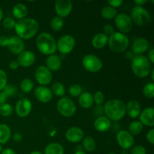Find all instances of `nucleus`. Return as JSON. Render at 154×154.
Returning <instances> with one entry per match:
<instances>
[{"label":"nucleus","instance_id":"72a5a7b5","mask_svg":"<svg viewBox=\"0 0 154 154\" xmlns=\"http://www.w3.org/2000/svg\"><path fill=\"white\" fill-rule=\"evenodd\" d=\"M50 25H51V28L54 31H60L63 29V26H64V20H63V18L60 17L58 16H56L51 20Z\"/></svg>","mask_w":154,"mask_h":154},{"label":"nucleus","instance_id":"58836bf2","mask_svg":"<svg viewBox=\"0 0 154 154\" xmlns=\"http://www.w3.org/2000/svg\"><path fill=\"white\" fill-rule=\"evenodd\" d=\"M93 102L97 105H101L105 102V96L101 91H96L93 95Z\"/></svg>","mask_w":154,"mask_h":154},{"label":"nucleus","instance_id":"4d7b16f0","mask_svg":"<svg viewBox=\"0 0 154 154\" xmlns=\"http://www.w3.org/2000/svg\"><path fill=\"white\" fill-rule=\"evenodd\" d=\"M151 79H152V81H154V69H152V70H151Z\"/></svg>","mask_w":154,"mask_h":154},{"label":"nucleus","instance_id":"8fccbe9b","mask_svg":"<svg viewBox=\"0 0 154 154\" xmlns=\"http://www.w3.org/2000/svg\"><path fill=\"white\" fill-rule=\"evenodd\" d=\"M1 154H17L16 152L11 148H5L2 150Z\"/></svg>","mask_w":154,"mask_h":154},{"label":"nucleus","instance_id":"393cba45","mask_svg":"<svg viewBox=\"0 0 154 154\" xmlns=\"http://www.w3.org/2000/svg\"><path fill=\"white\" fill-rule=\"evenodd\" d=\"M62 66V61L60 57L57 55L53 54V55L48 56L46 60V67L50 71H58Z\"/></svg>","mask_w":154,"mask_h":154},{"label":"nucleus","instance_id":"864d4df0","mask_svg":"<svg viewBox=\"0 0 154 154\" xmlns=\"http://www.w3.org/2000/svg\"><path fill=\"white\" fill-rule=\"evenodd\" d=\"M147 2L146 0H135L134 3L136 5V6H142L143 5H144Z\"/></svg>","mask_w":154,"mask_h":154},{"label":"nucleus","instance_id":"a18cd8bd","mask_svg":"<svg viewBox=\"0 0 154 154\" xmlns=\"http://www.w3.org/2000/svg\"><path fill=\"white\" fill-rule=\"evenodd\" d=\"M146 138L148 141L149 143H150V144H154V129H151L150 130L148 131V132L147 133L146 135Z\"/></svg>","mask_w":154,"mask_h":154},{"label":"nucleus","instance_id":"a19ab883","mask_svg":"<svg viewBox=\"0 0 154 154\" xmlns=\"http://www.w3.org/2000/svg\"><path fill=\"white\" fill-rule=\"evenodd\" d=\"M131 154H147V150L142 145H133L131 147Z\"/></svg>","mask_w":154,"mask_h":154},{"label":"nucleus","instance_id":"b1692460","mask_svg":"<svg viewBox=\"0 0 154 154\" xmlns=\"http://www.w3.org/2000/svg\"><path fill=\"white\" fill-rule=\"evenodd\" d=\"M78 102L80 106L84 109H87L93 106V96L89 92H83L78 96Z\"/></svg>","mask_w":154,"mask_h":154},{"label":"nucleus","instance_id":"f3484780","mask_svg":"<svg viewBox=\"0 0 154 154\" xmlns=\"http://www.w3.org/2000/svg\"><path fill=\"white\" fill-rule=\"evenodd\" d=\"M7 48L11 53L19 55L24 51L25 45H24L23 41L18 36H12L9 38Z\"/></svg>","mask_w":154,"mask_h":154},{"label":"nucleus","instance_id":"bf43d9fd","mask_svg":"<svg viewBox=\"0 0 154 154\" xmlns=\"http://www.w3.org/2000/svg\"><path fill=\"white\" fill-rule=\"evenodd\" d=\"M3 150V148H2V144H0V153H1V152H2V150Z\"/></svg>","mask_w":154,"mask_h":154},{"label":"nucleus","instance_id":"6e6d98bb","mask_svg":"<svg viewBox=\"0 0 154 154\" xmlns=\"http://www.w3.org/2000/svg\"><path fill=\"white\" fill-rule=\"evenodd\" d=\"M2 18H3V11L2 10L1 8H0V21L2 20Z\"/></svg>","mask_w":154,"mask_h":154},{"label":"nucleus","instance_id":"052dcab7","mask_svg":"<svg viewBox=\"0 0 154 154\" xmlns=\"http://www.w3.org/2000/svg\"><path fill=\"white\" fill-rule=\"evenodd\" d=\"M108 154H117V153H108Z\"/></svg>","mask_w":154,"mask_h":154},{"label":"nucleus","instance_id":"4c0bfd02","mask_svg":"<svg viewBox=\"0 0 154 154\" xmlns=\"http://www.w3.org/2000/svg\"><path fill=\"white\" fill-rule=\"evenodd\" d=\"M2 93L8 97H11V96H13L16 94L17 93V89L12 84H7V85L5 87V88L3 89Z\"/></svg>","mask_w":154,"mask_h":154},{"label":"nucleus","instance_id":"1a4fd4ad","mask_svg":"<svg viewBox=\"0 0 154 154\" xmlns=\"http://www.w3.org/2000/svg\"><path fill=\"white\" fill-rule=\"evenodd\" d=\"M75 47V39L70 35H64L57 42V50L63 54L72 52Z\"/></svg>","mask_w":154,"mask_h":154},{"label":"nucleus","instance_id":"09e8293b","mask_svg":"<svg viewBox=\"0 0 154 154\" xmlns=\"http://www.w3.org/2000/svg\"><path fill=\"white\" fill-rule=\"evenodd\" d=\"M148 60L150 61V63H154V49L152 48L148 54Z\"/></svg>","mask_w":154,"mask_h":154},{"label":"nucleus","instance_id":"c9c22d12","mask_svg":"<svg viewBox=\"0 0 154 154\" xmlns=\"http://www.w3.org/2000/svg\"><path fill=\"white\" fill-rule=\"evenodd\" d=\"M14 108L12 105L8 103H5L0 105V114L4 117H9L13 114Z\"/></svg>","mask_w":154,"mask_h":154},{"label":"nucleus","instance_id":"7ed1b4c3","mask_svg":"<svg viewBox=\"0 0 154 154\" xmlns=\"http://www.w3.org/2000/svg\"><path fill=\"white\" fill-rule=\"evenodd\" d=\"M36 47L44 55H53L57 51V42L51 34L42 32L36 38Z\"/></svg>","mask_w":154,"mask_h":154},{"label":"nucleus","instance_id":"4be33fe9","mask_svg":"<svg viewBox=\"0 0 154 154\" xmlns=\"http://www.w3.org/2000/svg\"><path fill=\"white\" fill-rule=\"evenodd\" d=\"M148 47L149 44L147 39L144 38H138L132 44V51L134 54L141 55V54H144L145 51H147Z\"/></svg>","mask_w":154,"mask_h":154},{"label":"nucleus","instance_id":"9b49d317","mask_svg":"<svg viewBox=\"0 0 154 154\" xmlns=\"http://www.w3.org/2000/svg\"><path fill=\"white\" fill-rule=\"evenodd\" d=\"M35 78L40 86H45L50 84L52 81V72L45 66H40L35 69Z\"/></svg>","mask_w":154,"mask_h":154},{"label":"nucleus","instance_id":"c85d7f7f","mask_svg":"<svg viewBox=\"0 0 154 154\" xmlns=\"http://www.w3.org/2000/svg\"><path fill=\"white\" fill-rule=\"evenodd\" d=\"M82 146L86 151L93 152L96 147V142L93 137L87 136L83 138Z\"/></svg>","mask_w":154,"mask_h":154},{"label":"nucleus","instance_id":"a878e982","mask_svg":"<svg viewBox=\"0 0 154 154\" xmlns=\"http://www.w3.org/2000/svg\"><path fill=\"white\" fill-rule=\"evenodd\" d=\"M12 14L14 17L18 20L24 19L28 14V8L26 6L22 3H17L12 8Z\"/></svg>","mask_w":154,"mask_h":154},{"label":"nucleus","instance_id":"20e7f679","mask_svg":"<svg viewBox=\"0 0 154 154\" xmlns=\"http://www.w3.org/2000/svg\"><path fill=\"white\" fill-rule=\"evenodd\" d=\"M131 69L134 75L137 77L145 78L150 73L151 63L145 56L136 55L132 60Z\"/></svg>","mask_w":154,"mask_h":154},{"label":"nucleus","instance_id":"dca6fc26","mask_svg":"<svg viewBox=\"0 0 154 154\" xmlns=\"http://www.w3.org/2000/svg\"><path fill=\"white\" fill-rule=\"evenodd\" d=\"M17 61L19 66L28 68L32 66L35 61V55L31 51H23L18 55Z\"/></svg>","mask_w":154,"mask_h":154},{"label":"nucleus","instance_id":"ddd939ff","mask_svg":"<svg viewBox=\"0 0 154 154\" xmlns=\"http://www.w3.org/2000/svg\"><path fill=\"white\" fill-rule=\"evenodd\" d=\"M54 6L57 16L63 19L70 14L73 5L71 0H57Z\"/></svg>","mask_w":154,"mask_h":154},{"label":"nucleus","instance_id":"37998d69","mask_svg":"<svg viewBox=\"0 0 154 154\" xmlns=\"http://www.w3.org/2000/svg\"><path fill=\"white\" fill-rule=\"evenodd\" d=\"M123 0H109L108 1V4L109 6L116 8H119L122 4H123Z\"/></svg>","mask_w":154,"mask_h":154},{"label":"nucleus","instance_id":"2eb2a0df","mask_svg":"<svg viewBox=\"0 0 154 154\" xmlns=\"http://www.w3.org/2000/svg\"><path fill=\"white\" fill-rule=\"evenodd\" d=\"M34 95L37 100L42 103H48L52 100L53 94L51 89L45 86H38L34 90Z\"/></svg>","mask_w":154,"mask_h":154},{"label":"nucleus","instance_id":"c756f323","mask_svg":"<svg viewBox=\"0 0 154 154\" xmlns=\"http://www.w3.org/2000/svg\"><path fill=\"white\" fill-rule=\"evenodd\" d=\"M143 128H144V126L139 120H134L129 125L128 132L131 135H136L141 133V131L143 130Z\"/></svg>","mask_w":154,"mask_h":154},{"label":"nucleus","instance_id":"473e14b6","mask_svg":"<svg viewBox=\"0 0 154 154\" xmlns=\"http://www.w3.org/2000/svg\"><path fill=\"white\" fill-rule=\"evenodd\" d=\"M20 87L24 93H29L34 88V83L29 78H25L20 82Z\"/></svg>","mask_w":154,"mask_h":154},{"label":"nucleus","instance_id":"2f4dec72","mask_svg":"<svg viewBox=\"0 0 154 154\" xmlns=\"http://www.w3.org/2000/svg\"><path fill=\"white\" fill-rule=\"evenodd\" d=\"M51 90L52 92V94H54L59 97H63L66 93L65 86L61 82H56L53 84Z\"/></svg>","mask_w":154,"mask_h":154},{"label":"nucleus","instance_id":"de8ad7c7","mask_svg":"<svg viewBox=\"0 0 154 154\" xmlns=\"http://www.w3.org/2000/svg\"><path fill=\"white\" fill-rule=\"evenodd\" d=\"M18 67H19V64L17 60H11L9 63V69H12V70H15V69H18Z\"/></svg>","mask_w":154,"mask_h":154},{"label":"nucleus","instance_id":"c03bdc74","mask_svg":"<svg viewBox=\"0 0 154 154\" xmlns=\"http://www.w3.org/2000/svg\"><path fill=\"white\" fill-rule=\"evenodd\" d=\"M103 33H105L107 35H111V34H113V33L114 32V27H113L112 25H111V24H105L103 27Z\"/></svg>","mask_w":154,"mask_h":154},{"label":"nucleus","instance_id":"412c9836","mask_svg":"<svg viewBox=\"0 0 154 154\" xmlns=\"http://www.w3.org/2000/svg\"><path fill=\"white\" fill-rule=\"evenodd\" d=\"M93 126L98 132H105L111 128V121L106 116H100L95 120Z\"/></svg>","mask_w":154,"mask_h":154},{"label":"nucleus","instance_id":"4468645a","mask_svg":"<svg viewBox=\"0 0 154 154\" xmlns=\"http://www.w3.org/2000/svg\"><path fill=\"white\" fill-rule=\"evenodd\" d=\"M32 108V105L29 99L23 98L17 102L15 105V111L18 117H26L30 114Z\"/></svg>","mask_w":154,"mask_h":154},{"label":"nucleus","instance_id":"39448f33","mask_svg":"<svg viewBox=\"0 0 154 154\" xmlns=\"http://www.w3.org/2000/svg\"><path fill=\"white\" fill-rule=\"evenodd\" d=\"M110 49L115 53H122L126 51L129 45V38L123 33L116 32L108 38Z\"/></svg>","mask_w":154,"mask_h":154},{"label":"nucleus","instance_id":"0eeeda50","mask_svg":"<svg viewBox=\"0 0 154 154\" xmlns=\"http://www.w3.org/2000/svg\"><path fill=\"white\" fill-rule=\"evenodd\" d=\"M57 109L63 117H71L76 112V105L70 98L62 97L57 102Z\"/></svg>","mask_w":154,"mask_h":154},{"label":"nucleus","instance_id":"cd10ccee","mask_svg":"<svg viewBox=\"0 0 154 154\" xmlns=\"http://www.w3.org/2000/svg\"><path fill=\"white\" fill-rule=\"evenodd\" d=\"M45 154H64V148L59 143H51L45 147Z\"/></svg>","mask_w":154,"mask_h":154},{"label":"nucleus","instance_id":"13d9d810","mask_svg":"<svg viewBox=\"0 0 154 154\" xmlns=\"http://www.w3.org/2000/svg\"><path fill=\"white\" fill-rule=\"evenodd\" d=\"M30 154H43V153L40 151H38V150H35V151H32Z\"/></svg>","mask_w":154,"mask_h":154},{"label":"nucleus","instance_id":"79ce46f5","mask_svg":"<svg viewBox=\"0 0 154 154\" xmlns=\"http://www.w3.org/2000/svg\"><path fill=\"white\" fill-rule=\"evenodd\" d=\"M8 77L7 74L4 70L0 69V92L2 91L3 89L7 85Z\"/></svg>","mask_w":154,"mask_h":154},{"label":"nucleus","instance_id":"f8f14e48","mask_svg":"<svg viewBox=\"0 0 154 154\" xmlns=\"http://www.w3.org/2000/svg\"><path fill=\"white\" fill-rule=\"evenodd\" d=\"M117 144L123 150L130 149L135 143V138L133 135H131L128 131L120 130L116 135Z\"/></svg>","mask_w":154,"mask_h":154},{"label":"nucleus","instance_id":"49530a36","mask_svg":"<svg viewBox=\"0 0 154 154\" xmlns=\"http://www.w3.org/2000/svg\"><path fill=\"white\" fill-rule=\"evenodd\" d=\"M9 38L6 37V36L2 35L0 36V46L1 47H7L8 44Z\"/></svg>","mask_w":154,"mask_h":154},{"label":"nucleus","instance_id":"f03ea898","mask_svg":"<svg viewBox=\"0 0 154 154\" xmlns=\"http://www.w3.org/2000/svg\"><path fill=\"white\" fill-rule=\"evenodd\" d=\"M104 111L111 121H119L126 114V104L120 99H110L105 104Z\"/></svg>","mask_w":154,"mask_h":154},{"label":"nucleus","instance_id":"5701e85b","mask_svg":"<svg viewBox=\"0 0 154 154\" xmlns=\"http://www.w3.org/2000/svg\"><path fill=\"white\" fill-rule=\"evenodd\" d=\"M108 42V36L103 32L97 33L92 38V45L96 49H102L105 48Z\"/></svg>","mask_w":154,"mask_h":154},{"label":"nucleus","instance_id":"423d86ee","mask_svg":"<svg viewBox=\"0 0 154 154\" xmlns=\"http://www.w3.org/2000/svg\"><path fill=\"white\" fill-rule=\"evenodd\" d=\"M130 17L132 23L138 26H145L151 21V15L150 12L142 6L135 5L131 11Z\"/></svg>","mask_w":154,"mask_h":154},{"label":"nucleus","instance_id":"a211bd4d","mask_svg":"<svg viewBox=\"0 0 154 154\" xmlns=\"http://www.w3.org/2000/svg\"><path fill=\"white\" fill-rule=\"evenodd\" d=\"M84 137V132L81 128L77 126L70 127L66 132V138L71 143H78L82 141Z\"/></svg>","mask_w":154,"mask_h":154},{"label":"nucleus","instance_id":"3c124183","mask_svg":"<svg viewBox=\"0 0 154 154\" xmlns=\"http://www.w3.org/2000/svg\"><path fill=\"white\" fill-rule=\"evenodd\" d=\"M6 100H7V96L2 92H0V105L5 103Z\"/></svg>","mask_w":154,"mask_h":154},{"label":"nucleus","instance_id":"9d476101","mask_svg":"<svg viewBox=\"0 0 154 154\" xmlns=\"http://www.w3.org/2000/svg\"><path fill=\"white\" fill-rule=\"evenodd\" d=\"M114 23L116 24V26L120 31V32L123 33V34L130 32L133 26V23L130 16L124 13L117 14V16L114 17Z\"/></svg>","mask_w":154,"mask_h":154},{"label":"nucleus","instance_id":"f257e3e1","mask_svg":"<svg viewBox=\"0 0 154 154\" xmlns=\"http://www.w3.org/2000/svg\"><path fill=\"white\" fill-rule=\"evenodd\" d=\"M38 23L32 18H24L17 20L14 26L17 35L22 40L34 37L38 31Z\"/></svg>","mask_w":154,"mask_h":154},{"label":"nucleus","instance_id":"5fc2aeb1","mask_svg":"<svg viewBox=\"0 0 154 154\" xmlns=\"http://www.w3.org/2000/svg\"><path fill=\"white\" fill-rule=\"evenodd\" d=\"M74 154H87V153H86L84 151H83V150H78V151L75 152Z\"/></svg>","mask_w":154,"mask_h":154},{"label":"nucleus","instance_id":"f704fd0d","mask_svg":"<svg viewBox=\"0 0 154 154\" xmlns=\"http://www.w3.org/2000/svg\"><path fill=\"white\" fill-rule=\"evenodd\" d=\"M68 92L72 97H78L83 93L82 87L79 84H72L69 87Z\"/></svg>","mask_w":154,"mask_h":154},{"label":"nucleus","instance_id":"e433bc0d","mask_svg":"<svg viewBox=\"0 0 154 154\" xmlns=\"http://www.w3.org/2000/svg\"><path fill=\"white\" fill-rule=\"evenodd\" d=\"M143 93L144 96L149 99H153L154 97V84L153 82L148 83L143 88Z\"/></svg>","mask_w":154,"mask_h":154},{"label":"nucleus","instance_id":"603ef678","mask_svg":"<svg viewBox=\"0 0 154 154\" xmlns=\"http://www.w3.org/2000/svg\"><path fill=\"white\" fill-rule=\"evenodd\" d=\"M14 140L15 141H20L21 140L23 139V136L20 133H15L14 135V137H13Z\"/></svg>","mask_w":154,"mask_h":154},{"label":"nucleus","instance_id":"6ab92c4d","mask_svg":"<svg viewBox=\"0 0 154 154\" xmlns=\"http://www.w3.org/2000/svg\"><path fill=\"white\" fill-rule=\"evenodd\" d=\"M154 109L153 107H148L143 110L139 115V121L147 126H154Z\"/></svg>","mask_w":154,"mask_h":154},{"label":"nucleus","instance_id":"7c9ffc66","mask_svg":"<svg viewBox=\"0 0 154 154\" xmlns=\"http://www.w3.org/2000/svg\"><path fill=\"white\" fill-rule=\"evenodd\" d=\"M117 12L116 8L111 7V6H105L101 11V14L102 17L106 20H112L117 16Z\"/></svg>","mask_w":154,"mask_h":154},{"label":"nucleus","instance_id":"aec40b11","mask_svg":"<svg viewBox=\"0 0 154 154\" xmlns=\"http://www.w3.org/2000/svg\"><path fill=\"white\" fill-rule=\"evenodd\" d=\"M126 114L129 117L135 119L139 117L141 112V105L137 100L132 99V100L129 101L126 105Z\"/></svg>","mask_w":154,"mask_h":154},{"label":"nucleus","instance_id":"bb28decb","mask_svg":"<svg viewBox=\"0 0 154 154\" xmlns=\"http://www.w3.org/2000/svg\"><path fill=\"white\" fill-rule=\"evenodd\" d=\"M11 136V130L8 125L0 124V144H6Z\"/></svg>","mask_w":154,"mask_h":154},{"label":"nucleus","instance_id":"6e6552de","mask_svg":"<svg viewBox=\"0 0 154 154\" xmlns=\"http://www.w3.org/2000/svg\"><path fill=\"white\" fill-rule=\"evenodd\" d=\"M82 65L84 69L90 72H98L102 69L103 63L101 59L93 54H87L82 60Z\"/></svg>","mask_w":154,"mask_h":154},{"label":"nucleus","instance_id":"ea45409f","mask_svg":"<svg viewBox=\"0 0 154 154\" xmlns=\"http://www.w3.org/2000/svg\"><path fill=\"white\" fill-rule=\"evenodd\" d=\"M15 23H16L15 20L12 17H9L5 18L2 22L3 26L8 29H11L14 28Z\"/></svg>","mask_w":154,"mask_h":154}]
</instances>
